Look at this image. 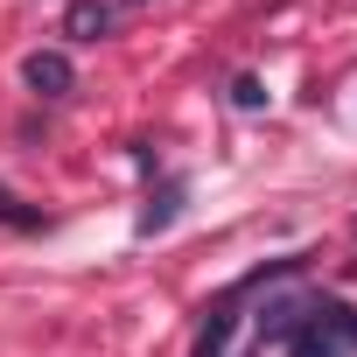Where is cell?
Instances as JSON below:
<instances>
[{
    "instance_id": "4",
    "label": "cell",
    "mask_w": 357,
    "mask_h": 357,
    "mask_svg": "<svg viewBox=\"0 0 357 357\" xmlns=\"http://www.w3.org/2000/svg\"><path fill=\"white\" fill-rule=\"evenodd\" d=\"M0 218H8V225H22V231L36 225V211H15V197H8V190H0Z\"/></svg>"
},
{
    "instance_id": "2",
    "label": "cell",
    "mask_w": 357,
    "mask_h": 357,
    "mask_svg": "<svg viewBox=\"0 0 357 357\" xmlns=\"http://www.w3.org/2000/svg\"><path fill=\"white\" fill-rule=\"evenodd\" d=\"M112 29V8H98V0H77V8H70V36L77 43H98Z\"/></svg>"
},
{
    "instance_id": "3",
    "label": "cell",
    "mask_w": 357,
    "mask_h": 357,
    "mask_svg": "<svg viewBox=\"0 0 357 357\" xmlns=\"http://www.w3.org/2000/svg\"><path fill=\"white\" fill-rule=\"evenodd\" d=\"M231 98H238V105H266V91H259V77H238V84H231Z\"/></svg>"
},
{
    "instance_id": "1",
    "label": "cell",
    "mask_w": 357,
    "mask_h": 357,
    "mask_svg": "<svg viewBox=\"0 0 357 357\" xmlns=\"http://www.w3.org/2000/svg\"><path fill=\"white\" fill-rule=\"evenodd\" d=\"M22 77H29V91H36V98H63V91L77 84V77H70V56H63V50H36V56L22 63Z\"/></svg>"
}]
</instances>
